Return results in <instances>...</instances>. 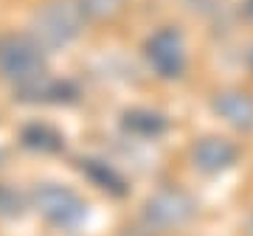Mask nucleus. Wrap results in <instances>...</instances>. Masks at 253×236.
I'll return each instance as SVG.
<instances>
[{
	"instance_id": "17",
	"label": "nucleus",
	"mask_w": 253,
	"mask_h": 236,
	"mask_svg": "<svg viewBox=\"0 0 253 236\" xmlns=\"http://www.w3.org/2000/svg\"><path fill=\"white\" fill-rule=\"evenodd\" d=\"M251 231H253V217H251Z\"/></svg>"
},
{
	"instance_id": "16",
	"label": "nucleus",
	"mask_w": 253,
	"mask_h": 236,
	"mask_svg": "<svg viewBox=\"0 0 253 236\" xmlns=\"http://www.w3.org/2000/svg\"><path fill=\"white\" fill-rule=\"evenodd\" d=\"M3 160H6V152H3V149H0V166H3Z\"/></svg>"
},
{
	"instance_id": "5",
	"label": "nucleus",
	"mask_w": 253,
	"mask_h": 236,
	"mask_svg": "<svg viewBox=\"0 0 253 236\" xmlns=\"http://www.w3.org/2000/svg\"><path fill=\"white\" fill-rule=\"evenodd\" d=\"M144 59L158 79L177 82L189 71V45L177 26H161L144 39Z\"/></svg>"
},
{
	"instance_id": "4",
	"label": "nucleus",
	"mask_w": 253,
	"mask_h": 236,
	"mask_svg": "<svg viewBox=\"0 0 253 236\" xmlns=\"http://www.w3.org/2000/svg\"><path fill=\"white\" fill-rule=\"evenodd\" d=\"M31 208L56 231H76L87 219V200L65 183H37L31 189Z\"/></svg>"
},
{
	"instance_id": "14",
	"label": "nucleus",
	"mask_w": 253,
	"mask_h": 236,
	"mask_svg": "<svg viewBox=\"0 0 253 236\" xmlns=\"http://www.w3.org/2000/svg\"><path fill=\"white\" fill-rule=\"evenodd\" d=\"M124 236H152V234L141 225V228H132V231H124Z\"/></svg>"
},
{
	"instance_id": "7",
	"label": "nucleus",
	"mask_w": 253,
	"mask_h": 236,
	"mask_svg": "<svg viewBox=\"0 0 253 236\" xmlns=\"http://www.w3.org/2000/svg\"><path fill=\"white\" fill-rule=\"evenodd\" d=\"M214 116L236 132H253V93L242 87H222L211 96Z\"/></svg>"
},
{
	"instance_id": "12",
	"label": "nucleus",
	"mask_w": 253,
	"mask_h": 236,
	"mask_svg": "<svg viewBox=\"0 0 253 236\" xmlns=\"http://www.w3.org/2000/svg\"><path fill=\"white\" fill-rule=\"evenodd\" d=\"M84 11V17L93 20V23H104V20H113L124 11L126 0H76Z\"/></svg>"
},
{
	"instance_id": "13",
	"label": "nucleus",
	"mask_w": 253,
	"mask_h": 236,
	"mask_svg": "<svg viewBox=\"0 0 253 236\" xmlns=\"http://www.w3.org/2000/svg\"><path fill=\"white\" fill-rule=\"evenodd\" d=\"M23 211H26L23 194L14 186H9V183H0V217L17 219V217H23Z\"/></svg>"
},
{
	"instance_id": "6",
	"label": "nucleus",
	"mask_w": 253,
	"mask_h": 236,
	"mask_svg": "<svg viewBox=\"0 0 253 236\" xmlns=\"http://www.w3.org/2000/svg\"><path fill=\"white\" fill-rule=\"evenodd\" d=\"M239 157H242V149L225 135H203L189 149V160L194 166V172L206 174V177L231 172L239 163Z\"/></svg>"
},
{
	"instance_id": "3",
	"label": "nucleus",
	"mask_w": 253,
	"mask_h": 236,
	"mask_svg": "<svg viewBox=\"0 0 253 236\" xmlns=\"http://www.w3.org/2000/svg\"><path fill=\"white\" fill-rule=\"evenodd\" d=\"M48 51L28 31H6L0 34V79L14 87L31 84L48 76Z\"/></svg>"
},
{
	"instance_id": "8",
	"label": "nucleus",
	"mask_w": 253,
	"mask_h": 236,
	"mask_svg": "<svg viewBox=\"0 0 253 236\" xmlns=\"http://www.w3.org/2000/svg\"><path fill=\"white\" fill-rule=\"evenodd\" d=\"M169 118L152 107H129L121 113V129L138 141H155L169 132Z\"/></svg>"
},
{
	"instance_id": "1",
	"label": "nucleus",
	"mask_w": 253,
	"mask_h": 236,
	"mask_svg": "<svg viewBox=\"0 0 253 236\" xmlns=\"http://www.w3.org/2000/svg\"><path fill=\"white\" fill-rule=\"evenodd\" d=\"M200 205L197 197L183 186L166 183L161 189H155L141 205V225L152 236L166 234H180L197 219Z\"/></svg>"
},
{
	"instance_id": "2",
	"label": "nucleus",
	"mask_w": 253,
	"mask_h": 236,
	"mask_svg": "<svg viewBox=\"0 0 253 236\" xmlns=\"http://www.w3.org/2000/svg\"><path fill=\"white\" fill-rule=\"evenodd\" d=\"M90 20L76 0H45L40 9L31 14L28 34L34 37L45 51H59V48L73 45L82 37L84 26Z\"/></svg>"
},
{
	"instance_id": "11",
	"label": "nucleus",
	"mask_w": 253,
	"mask_h": 236,
	"mask_svg": "<svg viewBox=\"0 0 253 236\" xmlns=\"http://www.w3.org/2000/svg\"><path fill=\"white\" fill-rule=\"evenodd\" d=\"M20 144L31 149V152H42V155H56L65 149V135L59 129H54L51 124H40L31 121L20 129Z\"/></svg>"
},
{
	"instance_id": "15",
	"label": "nucleus",
	"mask_w": 253,
	"mask_h": 236,
	"mask_svg": "<svg viewBox=\"0 0 253 236\" xmlns=\"http://www.w3.org/2000/svg\"><path fill=\"white\" fill-rule=\"evenodd\" d=\"M248 68L253 71V45H251V51H248Z\"/></svg>"
},
{
	"instance_id": "10",
	"label": "nucleus",
	"mask_w": 253,
	"mask_h": 236,
	"mask_svg": "<svg viewBox=\"0 0 253 236\" xmlns=\"http://www.w3.org/2000/svg\"><path fill=\"white\" fill-rule=\"evenodd\" d=\"M79 172L84 174L93 186H99L101 191H107V194H113V197H124L126 189H129L116 166L107 163V160H99V157H82Z\"/></svg>"
},
{
	"instance_id": "9",
	"label": "nucleus",
	"mask_w": 253,
	"mask_h": 236,
	"mask_svg": "<svg viewBox=\"0 0 253 236\" xmlns=\"http://www.w3.org/2000/svg\"><path fill=\"white\" fill-rule=\"evenodd\" d=\"M20 101H28V104H71L76 101V87L71 82H62V79H51V76H42L31 84H23V87H14Z\"/></svg>"
}]
</instances>
